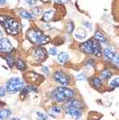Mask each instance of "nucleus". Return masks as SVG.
Here are the masks:
<instances>
[{
    "label": "nucleus",
    "instance_id": "obj_1",
    "mask_svg": "<svg viewBox=\"0 0 119 120\" xmlns=\"http://www.w3.org/2000/svg\"><path fill=\"white\" fill-rule=\"evenodd\" d=\"M0 23L3 25V27L6 30V31L11 35H16L20 32L21 23L17 19L12 18L9 16L1 15L0 16Z\"/></svg>",
    "mask_w": 119,
    "mask_h": 120
},
{
    "label": "nucleus",
    "instance_id": "obj_2",
    "mask_svg": "<svg viewBox=\"0 0 119 120\" xmlns=\"http://www.w3.org/2000/svg\"><path fill=\"white\" fill-rule=\"evenodd\" d=\"M27 38L37 45H45L49 41V38L44 35L40 30L38 29H31L27 32Z\"/></svg>",
    "mask_w": 119,
    "mask_h": 120
},
{
    "label": "nucleus",
    "instance_id": "obj_3",
    "mask_svg": "<svg viewBox=\"0 0 119 120\" xmlns=\"http://www.w3.org/2000/svg\"><path fill=\"white\" fill-rule=\"evenodd\" d=\"M74 95V90L66 87H58L53 91V99L58 102H63L65 100H71Z\"/></svg>",
    "mask_w": 119,
    "mask_h": 120
},
{
    "label": "nucleus",
    "instance_id": "obj_4",
    "mask_svg": "<svg viewBox=\"0 0 119 120\" xmlns=\"http://www.w3.org/2000/svg\"><path fill=\"white\" fill-rule=\"evenodd\" d=\"M24 87V82L19 77H13L7 82L5 90L9 94H15Z\"/></svg>",
    "mask_w": 119,
    "mask_h": 120
},
{
    "label": "nucleus",
    "instance_id": "obj_5",
    "mask_svg": "<svg viewBox=\"0 0 119 120\" xmlns=\"http://www.w3.org/2000/svg\"><path fill=\"white\" fill-rule=\"evenodd\" d=\"M54 78L57 82H59L60 84L64 85V86L68 85L70 82V77L62 71L56 72L54 75Z\"/></svg>",
    "mask_w": 119,
    "mask_h": 120
},
{
    "label": "nucleus",
    "instance_id": "obj_6",
    "mask_svg": "<svg viewBox=\"0 0 119 120\" xmlns=\"http://www.w3.org/2000/svg\"><path fill=\"white\" fill-rule=\"evenodd\" d=\"M65 112L67 115H69L74 119H79L82 114L81 109H76V108H66Z\"/></svg>",
    "mask_w": 119,
    "mask_h": 120
},
{
    "label": "nucleus",
    "instance_id": "obj_7",
    "mask_svg": "<svg viewBox=\"0 0 119 120\" xmlns=\"http://www.w3.org/2000/svg\"><path fill=\"white\" fill-rule=\"evenodd\" d=\"M81 50L85 54H93V45H92V40H89L83 42L80 46Z\"/></svg>",
    "mask_w": 119,
    "mask_h": 120
},
{
    "label": "nucleus",
    "instance_id": "obj_8",
    "mask_svg": "<svg viewBox=\"0 0 119 120\" xmlns=\"http://www.w3.org/2000/svg\"><path fill=\"white\" fill-rule=\"evenodd\" d=\"M12 49H13L12 44L7 39L5 38L0 39V52H10Z\"/></svg>",
    "mask_w": 119,
    "mask_h": 120
},
{
    "label": "nucleus",
    "instance_id": "obj_9",
    "mask_svg": "<svg viewBox=\"0 0 119 120\" xmlns=\"http://www.w3.org/2000/svg\"><path fill=\"white\" fill-rule=\"evenodd\" d=\"M34 57L39 61H42L43 59H45L46 55H47V51L41 48V47H38L37 49H35L34 52H33Z\"/></svg>",
    "mask_w": 119,
    "mask_h": 120
},
{
    "label": "nucleus",
    "instance_id": "obj_10",
    "mask_svg": "<svg viewBox=\"0 0 119 120\" xmlns=\"http://www.w3.org/2000/svg\"><path fill=\"white\" fill-rule=\"evenodd\" d=\"M115 55H116V54H115L111 49L106 48V49L103 50V56H104V57L108 60V61H111V62H112V60L114 59V57Z\"/></svg>",
    "mask_w": 119,
    "mask_h": 120
},
{
    "label": "nucleus",
    "instance_id": "obj_11",
    "mask_svg": "<svg viewBox=\"0 0 119 120\" xmlns=\"http://www.w3.org/2000/svg\"><path fill=\"white\" fill-rule=\"evenodd\" d=\"M82 107V104L76 100H68V101L65 103V108H76L81 109Z\"/></svg>",
    "mask_w": 119,
    "mask_h": 120
},
{
    "label": "nucleus",
    "instance_id": "obj_12",
    "mask_svg": "<svg viewBox=\"0 0 119 120\" xmlns=\"http://www.w3.org/2000/svg\"><path fill=\"white\" fill-rule=\"evenodd\" d=\"M94 40H97L98 42H101V43H105L107 41V39L105 35L100 31V30H96L94 34Z\"/></svg>",
    "mask_w": 119,
    "mask_h": 120
},
{
    "label": "nucleus",
    "instance_id": "obj_13",
    "mask_svg": "<svg viewBox=\"0 0 119 120\" xmlns=\"http://www.w3.org/2000/svg\"><path fill=\"white\" fill-rule=\"evenodd\" d=\"M92 45H93V54L95 56H99L101 54V47H100L99 42L95 40H92Z\"/></svg>",
    "mask_w": 119,
    "mask_h": 120
},
{
    "label": "nucleus",
    "instance_id": "obj_14",
    "mask_svg": "<svg viewBox=\"0 0 119 120\" xmlns=\"http://www.w3.org/2000/svg\"><path fill=\"white\" fill-rule=\"evenodd\" d=\"M68 57H69V56L66 52H60L59 54L57 55V62L59 64L63 65V64H65V62H67Z\"/></svg>",
    "mask_w": 119,
    "mask_h": 120
},
{
    "label": "nucleus",
    "instance_id": "obj_15",
    "mask_svg": "<svg viewBox=\"0 0 119 120\" xmlns=\"http://www.w3.org/2000/svg\"><path fill=\"white\" fill-rule=\"evenodd\" d=\"M54 15H55V10H53V9H48V10H47L43 14V17H44L45 21L49 22V21H51L54 18Z\"/></svg>",
    "mask_w": 119,
    "mask_h": 120
},
{
    "label": "nucleus",
    "instance_id": "obj_16",
    "mask_svg": "<svg viewBox=\"0 0 119 120\" xmlns=\"http://www.w3.org/2000/svg\"><path fill=\"white\" fill-rule=\"evenodd\" d=\"M61 112H62V109H61V108L59 107H57V106H54V107H52L49 110V114L52 116H57L58 115L61 114Z\"/></svg>",
    "mask_w": 119,
    "mask_h": 120
},
{
    "label": "nucleus",
    "instance_id": "obj_17",
    "mask_svg": "<svg viewBox=\"0 0 119 120\" xmlns=\"http://www.w3.org/2000/svg\"><path fill=\"white\" fill-rule=\"evenodd\" d=\"M12 115V112L9 109H2L0 110V120L7 119Z\"/></svg>",
    "mask_w": 119,
    "mask_h": 120
},
{
    "label": "nucleus",
    "instance_id": "obj_18",
    "mask_svg": "<svg viewBox=\"0 0 119 120\" xmlns=\"http://www.w3.org/2000/svg\"><path fill=\"white\" fill-rule=\"evenodd\" d=\"M111 75H112V74H111L110 70H108V68L104 69V70L100 73V77H101L102 80H104V81L109 79V78L111 77Z\"/></svg>",
    "mask_w": 119,
    "mask_h": 120
},
{
    "label": "nucleus",
    "instance_id": "obj_19",
    "mask_svg": "<svg viewBox=\"0 0 119 120\" xmlns=\"http://www.w3.org/2000/svg\"><path fill=\"white\" fill-rule=\"evenodd\" d=\"M15 65H16V67H17V69H19L21 71H23L26 69V63H25L24 61L22 59H17L16 60V63H15Z\"/></svg>",
    "mask_w": 119,
    "mask_h": 120
},
{
    "label": "nucleus",
    "instance_id": "obj_20",
    "mask_svg": "<svg viewBox=\"0 0 119 120\" xmlns=\"http://www.w3.org/2000/svg\"><path fill=\"white\" fill-rule=\"evenodd\" d=\"M19 15H21V17H22V18H24V19H27V20H30V19L33 18L32 15L30 14V12H28V11H26V10L20 11V12H19Z\"/></svg>",
    "mask_w": 119,
    "mask_h": 120
},
{
    "label": "nucleus",
    "instance_id": "obj_21",
    "mask_svg": "<svg viewBox=\"0 0 119 120\" xmlns=\"http://www.w3.org/2000/svg\"><path fill=\"white\" fill-rule=\"evenodd\" d=\"M91 85L94 87L95 89H99L102 85V82H101V80L98 78V77H95L91 80Z\"/></svg>",
    "mask_w": 119,
    "mask_h": 120
},
{
    "label": "nucleus",
    "instance_id": "obj_22",
    "mask_svg": "<svg viewBox=\"0 0 119 120\" xmlns=\"http://www.w3.org/2000/svg\"><path fill=\"white\" fill-rule=\"evenodd\" d=\"M86 36H87V34H86V32L84 30H77L74 33V37L79 40H84L86 38Z\"/></svg>",
    "mask_w": 119,
    "mask_h": 120
},
{
    "label": "nucleus",
    "instance_id": "obj_23",
    "mask_svg": "<svg viewBox=\"0 0 119 120\" xmlns=\"http://www.w3.org/2000/svg\"><path fill=\"white\" fill-rule=\"evenodd\" d=\"M28 77L30 79V82H37V81L40 79V75L36 73H33V72H30L28 74Z\"/></svg>",
    "mask_w": 119,
    "mask_h": 120
},
{
    "label": "nucleus",
    "instance_id": "obj_24",
    "mask_svg": "<svg viewBox=\"0 0 119 120\" xmlns=\"http://www.w3.org/2000/svg\"><path fill=\"white\" fill-rule=\"evenodd\" d=\"M35 88L33 86H26V87H23L22 89V94H28L29 92H31V91H35Z\"/></svg>",
    "mask_w": 119,
    "mask_h": 120
},
{
    "label": "nucleus",
    "instance_id": "obj_25",
    "mask_svg": "<svg viewBox=\"0 0 119 120\" xmlns=\"http://www.w3.org/2000/svg\"><path fill=\"white\" fill-rule=\"evenodd\" d=\"M119 85V79L118 77H115L114 80L111 81V82H110V87L111 88H117Z\"/></svg>",
    "mask_w": 119,
    "mask_h": 120
},
{
    "label": "nucleus",
    "instance_id": "obj_26",
    "mask_svg": "<svg viewBox=\"0 0 119 120\" xmlns=\"http://www.w3.org/2000/svg\"><path fill=\"white\" fill-rule=\"evenodd\" d=\"M6 62H7L8 65H9L10 67H12V66L14 65V64H15L14 56H6Z\"/></svg>",
    "mask_w": 119,
    "mask_h": 120
},
{
    "label": "nucleus",
    "instance_id": "obj_27",
    "mask_svg": "<svg viewBox=\"0 0 119 120\" xmlns=\"http://www.w3.org/2000/svg\"><path fill=\"white\" fill-rule=\"evenodd\" d=\"M74 30V22H68V24H67V32L68 33H72L73 31Z\"/></svg>",
    "mask_w": 119,
    "mask_h": 120
},
{
    "label": "nucleus",
    "instance_id": "obj_28",
    "mask_svg": "<svg viewBox=\"0 0 119 120\" xmlns=\"http://www.w3.org/2000/svg\"><path fill=\"white\" fill-rule=\"evenodd\" d=\"M37 116H38V120H48V116L41 112H37Z\"/></svg>",
    "mask_w": 119,
    "mask_h": 120
},
{
    "label": "nucleus",
    "instance_id": "obj_29",
    "mask_svg": "<svg viewBox=\"0 0 119 120\" xmlns=\"http://www.w3.org/2000/svg\"><path fill=\"white\" fill-rule=\"evenodd\" d=\"M43 13V11H42V9H40V8H36V9H34L33 10V13L31 14L32 15V16L34 17V16H40L41 14Z\"/></svg>",
    "mask_w": 119,
    "mask_h": 120
},
{
    "label": "nucleus",
    "instance_id": "obj_30",
    "mask_svg": "<svg viewBox=\"0 0 119 120\" xmlns=\"http://www.w3.org/2000/svg\"><path fill=\"white\" fill-rule=\"evenodd\" d=\"M112 64L116 67V68H118V65H119V58H118V56L117 54L115 56L114 59L112 60Z\"/></svg>",
    "mask_w": 119,
    "mask_h": 120
},
{
    "label": "nucleus",
    "instance_id": "obj_31",
    "mask_svg": "<svg viewBox=\"0 0 119 120\" xmlns=\"http://www.w3.org/2000/svg\"><path fill=\"white\" fill-rule=\"evenodd\" d=\"M48 54L51 56H56L57 55V49L53 47V48H50L49 49H48Z\"/></svg>",
    "mask_w": 119,
    "mask_h": 120
},
{
    "label": "nucleus",
    "instance_id": "obj_32",
    "mask_svg": "<svg viewBox=\"0 0 119 120\" xmlns=\"http://www.w3.org/2000/svg\"><path fill=\"white\" fill-rule=\"evenodd\" d=\"M86 75L84 74H80V75H77V77H76V80L77 81H83V80H86Z\"/></svg>",
    "mask_w": 119,
    "mask_h": 120
},
{
    "label": "nucleus",
    "instance_id": "obj_33",
    "mask_svg": "<svg viewBox=\"0 0 119 120\" xmlns=\"http://www.w3.org/2000/svg\"><path fill=\"white\" fill-rule=\"evenodd\" d=\"M83 25H84L88 30H92V25H91V23L89 22H83Z\"/></svg>",
    "mask_w": 119,
    "mask_h": 120
},
{
    "label": "nucleus",
    "instance_id": "obj_34",
    "mask_svg": "<svg viewBox=\"0 0 119 120\" xmlns=\"http://www.w3.org/2000/svg\"><path fill=\"white\" fill-rule=\"evenodd\" d=\"M26 2H27V4L30 6H33L37 4V1L36 0H26Z\"/></svg>",
    "mask_w": 119,
    "mask_h": 120
},
{
    "label": "nucleus",
    "instance_id": "obj_35",
    "mask_svg": "<svg viewBox=\"0 0 119 120\" xmlns=\"http://www.w3.org/2000/svg\"><path fill=\"white\" fill-rule=\"evenodd\" d=\"M5 94V87H0V97H4Z\"/></svg>",
    "mask_w": 119,
    "mask_h": 120
},
{
    "label": "nucleus",
    "instance_id": "obj_36",
    "mask_svg": "<svg viewBox=\"0 0 119 120\" xmlns=\"http://www.w3.org/2000/svg\"><path fill=\"white\" fill-rule=\"evenodd\" d=\"M55 3H59V4H64V3H66L68 2L69 0H52Z\"/></svg>",
    "mask_w": 119,
    "mask_h": 120
},
{
    "label": "nucleus",
    "instance_id": "obj_37",
    "mask_svg": "<svg viewBox=\"0 0 119 120\" xmlns=\"http://www.w3.org/2000/svg\"><path fill=\"white\" fill-rule=\"evenodd\" d=\"M42 70H43V72H44L46 75H48V73H49V70H48V68L47 66H44V67L42 68Z\"/></svg>",
    "mask_w": 119,
    "mask_h": 120
},
{
    "label": "nucleus",
    "instance_id": "obj_38",
    "mask_svg": "<svg viewBox=\"0 0 119 120\" xmlns=\"http://www.w3.org/2000/svg\"><path fill=\"white\" fill-rule=\"evenodd\" d=\"M93 65H94L93 61H92V60H89V62H88V64H87V66H89V65H90V66H93Z\"/></svg>",
    "mask_w": 119,
    "mask_h": 120
},
{
    "label": "nucleus",
    "instance_id": "obj_39",
    "mask_svg": "<svg viewBox=\"0 0 119 120\" xmlns=\"http://www.w3.org/2000/svg\"><path fill=\"white\" fill-rule=\"evenodd\" d=\"M5 0H0V5H5Z\"/></svg>",
    "mask_w": 119,
    "mask_h": 120
},
{
    "label": "nucleus",
    "instance_id": "obj_40",
    "mask_svg": "<svg viewBox=\"0 0 119 120\" xmlns=\"http://www.w3.org/2000/svg\"><path fill=\"white\" fill-rule=\"evenodd\" d=\"M3 37V33H2V31H0V39Z\"/></svg>",
    "mask_w": 119,
    "mask_h": 120
},
{
    "label": "nucleus",
    "instance_id": "obj_41",
    "mask_svg": "<svg viewBox=\"0 0 119 120\" xmlns=\"http://www.w3.org/2000/svg\"><path fill=\"white\" fill-rule=\"evenodd\" d=\"M12 120H20L19 118H14V119H12Z\"/></svg>",
    "mask_w": 119,
    "mask_h": 120
},
{
    "label": "nucleus",
    "instance_id": "obj_42",
    "mask_svg": "<svg viewBox=\"0 0 119 120\" xmlns=\"http://www.w3.org/2000/svg\"><path fill=\"white\" fill-rule=\"evenodd\" d=\"M5 1H7V0H5Z\"/></svg>",
    "mask_w": 119,
    "mask_h": 120
}]
</instances>
